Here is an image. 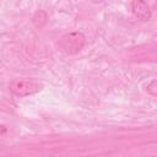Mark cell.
Listing matches in <instances>:
<instances>
[{"instance_id": "6da1fadb", "label": "cell", "mask_w": 157, "mask_h": 157, "mask_svg": "<svg viewBox=\"0 0 157 157\" xmlns=\"http://www.w3.org/2000/svg\"><path fill=\"white\" fill-rule=\"evenodd\" d=\"M86 44V37L82 32H69L61 36L58 40L59 49L69 55L77 54Z\"/></svg>"}, {"instance_id": "7a4b0ae2", "label": "cell", "mask_w": 157, "mask_h": 157, "mask_svg": "<svg viewBox=\"0 0 157 157\" xmlns=\"http://www.w3.org/2000/svg\"><path fill=\"white\" fill-rule=\"evenodd\" d=\"M9 88L17 97H27L39 92L43 88V85L34 78L21 77L12 80L9 83Z\"/></svg>"}, {"instance_id": "3957f363", "label": "cell", "mask_w": 157, "mask_h": 157, "mask_svg": "<svg viewBox=\"0 0 157 157\" xmlns=\"http://www.w3.org/2000/svg\"><path fill=\"white\" fill-rule=\"evenodd\" d=\"M131 11H132L134 16L142 22L150 21L152 17L151 9H150L148 4L144 0H134L131 2Z\"/></svg>"}, {"instance_id": "277c9868", "label": "cell", "mask_w": 157, "mask_h": 157, "mask_svg": "<svg viewBox=\"0 0 157 157\" xmlns=\"http://www.w3.org/2000/svg\"><path fill=\"white\" fill-rule=\"evenodd\" d=\"M147 93H150L152 97L157 96V82L155 78L150 83H147Z\"/></svg>"}]
</instances>
